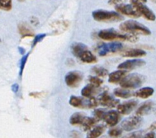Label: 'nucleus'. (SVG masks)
I'll return each mask as SVG.
<instances>
[{
  "mask_svg": "<svg viewBox=\"0 0 156 138\" xmlns=\"http://www.w3.org/2000/svg\"><path fill=\"white\" fill-rule=\"evenodd\" d=\"M88 46L85 44L81 43V42H74V43L71 46V51L72 53L74 56L76 58H79L81 54L85 51L88 50Z\"/></svg>",
  "mask_w": 156,
  "mask_h": 138,
  "instance_id": "nucleus-19",
  "label": "nucleus"
},
{
  "mask_svg": "<svg viewBox=\"0 0 156 138\" xmlns=\"http://www.w3.org/2000/svg\"><path fill=\"white\" fill-rule=\"evenodd\" d=\"M139 1H141V2H146V0H139Z\"/></svg>",
  "mask_w": 156,
  "mask_h": 138,
  "instance_id": "nucleus-41",
  "label": "nucleus"
},
{
  "mask_svg": "<svg viewBox=\"0 0 156 138\" xmlns=\"http://www.w3.org/2000/svg\"><path fill=\"white\" fill-rule=\"evenodd\" d=\"M19 51H20V53L21 54V55H24V53H25V50H24V48H22V47H19Z\"/></svg>",
  "mask_w": 156,
  "mask_h": 138,
  "instance_id": "nucleus-40",
  "label": "nucleus"
},
{
  "mask_svg": "<svg viewBox=\"0 0 156 138\" xmlns=\"http://www.w3.org/2000/svg\"><path fill=\"white\" fill-rule=\"evenodd\" d=\"M89 80H90V84H92L93 85H94L96 87H100L101 85L102 84V80L98 76H90L89 77Z\"/></svg>",
  "mask_w": 156,
  "mask_h": 138,
  "instance_id": "nucleus-31",
  "label": "nucleus"
},
{
  "mask_svg": "<svg viewBox=\"0 0 156 138\" xmlns=\"http://www.w3.org/2000/svg\"><path fill=\"white\" fill-rule=\"evenodd\" d=\"M144 138H156V134L154 132H149L148 133L145 135Z\"/></svg>",
  "mask_w": 156,
  "mask_h": 138,
  "instance_id": "nucleus-37",
  "label": "nucleus"
},
{
  "mask_svg": "<svg viewBox=\"0 0 156 138\" xmlns=\"http://www.w3.org/2000/svg\"><path fill=\"white\" fill-rule=\"evenodd\" d=\"M19 85L18 84H16V83H15V84H13V85H12V92L13 93H17L18 91H19Z\"/></svg>",
  "mask_w": 156,
  "mask_h": 138,
  "instance_id": "nucleus-38",
  "label": "nucleus"
},
{
  "mask_svg": "<svg viewBox=\"0 0 156 138\" xmlns=\"http://www.w3.org/2000/svg\"><path fill=\"white\" fill-rule=\"evenodd\" d=\"M91 72L94 73L98 77H104L108 74V71L106 68H102V67H98V66L93 67Z\"/></svg>",
  "mask_w": 156,
  "mask_h": 138,
  "instance_id": "nucleus-27",
  "label": "nucleus"
},
{
  "mask_svg": "<svg viewBox=\"0 0 156 138\" xmlns=\"http://www.w3.org/2000/svg\"><path fill=\"white\" fill-rule=\"evenodd\" d=\"M106 113H107V111H106L104 109H96L94 111V112H93L94 118L95 119H97L98 121L104 119V116L105 115H106Z\"/></svg>",
  "mask_w": 156,
  "mask_h": 138,
  "instance_id": "nucleus-30",
  "label": "nucleus"
},
{
  "mask_svg": "<svg viewBox=\"0 0 156 138\" xmlns=\"http://www.w3.org/2000/svg\"><path fill=\"white\" fill-rule=\"evenodd\" d=\"M19 1H23V0H19Z\"/></svg>",
  "mask_w": 156,
  "mask_h": 138,
  "instance_id": "nucleus-44",
  "label": "nucleus"
},
{
  "mask_svg": "<svg viewBox=\"0 0 156 138\" xmlns=\"http://www.w3.org/2000/svg\"><path fill=\"white\" fill-rule=\"evenodd\" d=\"M83 80L82 73L78 71H72L66 74L64 80L68 87L75 88L80 85Z\"/></svg>",
  "mask_w": 156,
  "mask_h": 138,
  "instance_id": "nucleus-8",
  "label": "nucleus"
},
{
  "mask_svg": "<svg viewBox=\"0 0 156 138\" xmlns=\"http://www.w3.org/2000/svg\"><path fill=\"white\" fill-rule=\"evenodd\" d=\"M98 120L95 119L94 117H86L85 122L82 124V129L84 131H90L95 127Z\"/></svg>",
  "mask_w": 156,
  "mask_h": 138,
  "instance_id": "nucleus-25",
  "label": "nucleus"
},
{
  "mask_svg": "<svg viewBox=\"0 0 156 138\" xmlns=\"http://www.w3.org/2000/svg\"><path fill=\"white\" fill-rule=\"evenodd\" d=\"M123 133V129L121 127H113L108 131V136L112 138H118Z\"/></svg>",
  "mask_w": 156,
  "mask_h": 138,
  "instance_id": "nucleus-28",
  "label": "nucleus"
},
{
  "mask_svg": "<svg viewBox=\"0 0 156 138\" xmlns=\"http://www.w3.org/2000/svg\"><path fill=\"white\" fill-rule=\"evenodd\" d=\"M29 54H26L23 55V57L20 59V76H21L22 74H23V72H24V67H25V64L27 63V60H28V58H29Z\"/></svg>",
  "mask_w": 156,
  "mask_h": 138,
  "instance_id": "nucleus-32",
  "label": "nucleus"
},
{
  "mask_svg": "<svg viewBox=\"0 0 156 138\" xmlns=\"http://www.w3.org/2000/svg\"><path fill=\"white\" fill-rule=\"evenodd\" d=\"M137 106V101L136 100H129L128 102H123L117 106V111L121 115H129Z\"/></svg>",
  "mask_w": 156,
  "mask_h": 138,
  "instance_id": "nucleus-12",
  "label": "nucleus"
},
{
  "mask_svg": "<svg viewBox=\"0 0 156 138\" xmlns=\"http://www.w3.org/2000/svg\"><path fill=\"white\" fill-rule=\"evenodd\" d=\"M119 29L122 32L129 34H133V35H136V34L151 35V30L147 27L136 20H132V19L124 21V23L120 24Z\"/></svg>",
  "mask_w": 156,
  "mask_h": 138,
  "instance_id": "nucleus-2",
  "label": "nucleus"
},
{
  "mask_svg": "<svg viewBox=\"0 0 156 138\" xmlns=\"http://www.w3.org/2000/svg\"><path fill=\"white\" fill-rule=\"evenodd\" d=\"M103 120H104L107 126L114 127L116 124H118V123L120 120V114L117 111H107Z\"/></svg>",
  "mask_w": 156,
  "mask_h": 138,
  "instance_id": "nucleus-13",
  "label": "nucleus"
},
{
  "mask_svg": "<svg viewBox=\"0 0 156 138\" xmlns=\"http://www.w3.org/2000/svg\"><path fill=\"white\" fill-rule=\"evenodd\" d=\"M143 131H136L128 134L126 136H123L121 138H144Z\"/></svg>",
  "mask_w": 156,
  "mask_h": 138,
  "instance_id": "nucleus-33",
  "label": "nucleus"
},
{
  "mask_svg": "<svg viewBox=\"0 0 156 138\" xmlns=\"http://www.w3.org/2000/svg\"><path fill=\"white\" fill-rule=\"evenodd\" d=\"M86 116L84 113L81 112H76L74 114L71 115L70 119H69V123L72 125H82L83 123L85 122Z\"/></svg>",
  "mask_w": 156,
  "mask_h": 138,
  "instance_id": "nucleus-20",
  "label": "nucleus"
},
{
  "mask_svg": "<svg viewBox=\"0 0 156 138\" xmlns=\"http://www.w3.org/2000/svg\"><path fill=\"white\" fill-rule=\"evenodd\" d=\"M89 98L85 99L84 97H77V96H71L69 99V104L73 107L78 108H88Z\"/></svg>",
  "mask_w": 156,
  "mask_h": 138,
  "instance_id": "nucleus-14",
  "label": "nucleus"
},
{
  "mask_svg": "<svg viewBox=\"0 0 156 138\" xmlns=\"http://www.w3.org/2000/svg\"><path fill=\"white\" fill-rule=\"evenodd\" d=\"M151 2H154V3H156V0H151Z\"/></svg>",
  "mask_w": 156,
  "mask_h": 138,
  "instance_id": "nucleus-42",
  "label": "nucleus"
},
{
  "mask_svg": "<svg viewBox=\"0 0 156 138\" xmlns=\"http://www.w3.org/2000/svg\"><path fill=\"white\" fill-rule=\"evenodd\" d=\"M101 138H110V137H107V136H102V137Z\"/></svg>",
  "mask_w": 156,
  "mask_h": 138,
  "instance_id": "nucleus-43",
  "label": "nucleus"
},
{
  "mask_svg": "<svg viewBox=\"0 0 156 138\" xmlns=\"http://www.w3.org/2000/svg\"><path fill=\"white\" fill-rule=\"evenodd\" d=\"M146 80L144 76L138 73H131L127 75L123 80L119 82L120 87L124 89H136L140 87Z\"/></svg>",
  "mask_w": 156,
  "mask_h": 138,
  "instance_id": "nucleus-4",
  "label": "nucleus"
},
{
  "mask_svg": "<svg viewBox=\"0 0 156 138\" xmlns=\"http://www.w3.org/2000/svg\"><path fill=\"white\" fill-rule=\"evenodd\" d=\"M105 129H106L105 125H102V124L97 125L88 133L87 138H98L104 133Z\"/></svg>",
  "mask_w": 156,
  "mask_h": 138,
  "instance_id": "nucleus-23",
  "label": "nucleus"
},
{
  "mask_svg": "<svg viewBox=\"0 0 156 138\" xmlns=\"http://www.w3.org/2000/svg\"><path fill=\"white\" fill-rule=\"evenodd\" d=\"M130 3L135 7V9L136 10V12H138L139 15L143 16L145 19L150 20V21L155 20V14L147 6L144 4V2H141L139 0H131Z\"/></svg>",
  "mask_w": 156,
  "mask_h": 138,
  "instance_id": "nucleus-5",
  "label": "nucleus"
},
{
  "mask_svg": "<svg viewBox=\"0 0 156 138\" xmlns=\"http://www.w3.org/2000/svg\"><path fill=\"white\" fill-rule=\"evenodd\" d=\"M125 1H126V0H108V3H109L110 5H113L115 7H116L118 5L124 3Z\"/></svg>",
  "mask_w": 156,
  "mask_h": 138,
  "instance_id": "nucleus-35",
  "label": "nucleus"
},
{
  "mask_svg": "<svg viewBox=\"0 0 156 138\" xmlns=\"http://www.w3.org/2000/svg\"><path fill=\"white\" fill-rule=\"evenodd\" d=\"M122 56L128 58H141L146 55V52L141 49H129L121 54Z\"/></svg>",
  "mask_w": 156,
  "mask_h": 138,
  "instance_id": "nucleus-17",
  "label": "nucleus"
},
{
  "mask_svg": "<svg viewBox=\"0 0 156 138\" xmlns=\"http://www.w3.org/2000/svg\"><path fill=\"white\" fill-rule=\"evenodd\" d=\"M92 16L94 20L98 22H117L124 19V17L118 12L106 10H96L93 12Z\"/></svg>",
  "mask_w": 156,
  "mask_h": 138,
  "instance_id": "nucleus-3",
  "label": "nucleus"
},
{
  "mask_svg": "<svg viewBox=\"0 0 156 138\" xmlns=\"http://www.w3.org/2000/svg\"><path fill=\"white\" fill-rule=\"evenodd\" d=\"M154 90L153 88L144 87L134 93L133 96L139 97V98H142V99H146V98L151 97L154 94Z\"/></svg>",
  "mask_w": 156,
  "mask_h": 138,
  "instance_id": "nucleus-18",
  "label": "nucleus"
},
{
  "mask_svg": "<svg viewBox=\"0 0 156 138\" xmlns=\"http://www.w3.org/2000/svg\"><path fill=\"white\" fill-rule=\"evenodd\" d=\"M148 130L150 132H154V131H156V121H154V123L151 124V126L149 127Z\"/></svg>",
  "mask_w": 156,
  "mask_h": 138,
  "instance_id": "nucleus-39",
  "label": "nucleus"
},
{
  "mask_svg": "<svg viewBox=\"0 0 156 138\" xmlns=\"http://www.w3.org/2000/svg\"><path fill=\"white\" fill-rule=\"evenodd\" d=\"M127 76V71L117 70L111 73L108 76V81L110 83H119Z\"/></svg>",
  "mask_w": 156,
  "mask_h": 138,
  "instance_id": "nucleus-16",
  "label": "nucleus"
},
{
  "mask_svg": "<svg viewBox=\"0 0 156 138\" xmlns=\"http://www.w3.org/2000/svg\"><path fill=\"white\" fill-rule=\"evenodd\" d=\"M142 124V118L138 115L130 116L127 119H124L121 122V128L123 130L127 132H131L133 130L138 129Z\"/></svg>",
  "mask_w": 156,
  "mask_h": 138,
  "instance_id": "nucleus-7",
  "label": "nucleus"
},
{
  "mask_svg": "<svg viewBox=\"0 0 156 138\" xmlns=\"http://www.w3.org/2000/svg\"><path fill=\"white\" fill-rule=\"evenodd\" d=\"M114 95L117 97H120V98H129L133 95L132 92L129 90L124 89V88H116L114 90Z\"/></svg>",
  "mask_w": 156,
  "mask_h": 138,
  "instance_id": "nucleus-24",
  "label": "nucleus"
},
{
  "mask_svg": "<svg viewBox=\"0 0 156 138\" xmlns=\"http://www.w3.org/2000/svg\"><path fill=\"white\" fill-rule=\"evenodd\" d=\"M145 64H146V62L142 59H129V60L124 61L119 64L118 69L125 71L132 70V69H135V68H141Z\"/></svg>",
  "mask_w": 156,
  "mask_h": 138,
  "instance_id": "nucleus-11",
  "label": "nucleus"
},
{
  "mask_svg": "<svg viewBox=\"0 0 156 138\" xmlns=\"http://www.w3.org/2000/svg\"><path fill=\"white\" fill-rule=\"evenodd\" d=\"M78 58H80L82 62L86 63H94L97 62V58H96V56H95L89 49L84 51Z\"/></svg>",
  "mask_w": 156,
  "mask_h": 138,
  "instance_id": "nucleus-21",
  "label": "nucleus"
},
{
  "mask_svg": "<svg viewBox=\"0 0 156 138\" xmlns=\"http://www.w3.org/2000/svg\"><path fill=\"white\" fill-rule=\"evenodd\" d=\"M154 107V103L151 101L144 102L137 108L136 111V115L141 117L143 115H148L153 110Z\"/></svg>",
  "mask_w": 156,
  "mask_h": 138,
  "instance_id": "nucleus-15",
  "label": "nucleus"
},
{
  "mask_svg": "<svg viewBox=\"0 0 156 138\" xmlns=\"http://www.w3.org/2000/svg\"><path fill=\"white\" fill-rule=\"evenodd\" d=\"M18 29H19V33L23 37H32L34 36V32L30 28H29L28 25L25 24H20L18 26Z\"/></svg>",
  "mask_w": 156,
  "mask_h": 138,
  "instance_id": "nucleus-26",
  "label": "nucleus"
},
{
  "mask_svg": "<svg viewBox=\"0 0 156 138\" xmlns=\"http://www.w3.org/2000/svg\"><path fill=\"white\" fill-rule=\"evenodd\" d=\"M98 91V87L93 85L92 84H89L81 90V95L83 97L90 98V97H93L94 94H95Z\"/></svg>",
  "mask_w": 156,
  "mask_h": 138,
  "instance_id": "nucleus-22",
  "label": "nucleus"
},
{
  "mask_svg": "<svg viewBox=\"0 0 156 138\" xmlns=\"http://www.w3.org/2000/svg\"><path fill=\"white\" fill-rule=\"evenodd\" d=\"M123 47L124 46L120 42L103 43L98 47V53L100 56H105L109 53H116L121 51Z\"/></svg>",
  "mask_w": 156,
  "mask_h": 138,
  "instance_id": "nucleus-6",
  "label": "nucleus"
},
{
  "mask_svg": "<svg viewBox=\"0 0 156 138\" xmlns=\"http://www.w3.org/2000/svg\"><path fill=\"white\" fill-rule=\"evenodd\" d=\"M12 7V0H0V9L10 11Z\"/></svg>",
  "mask_w": 156,
  "mask_h": 138,
  "instance_id": "nucleus-29",
  "label": "nucleus"
},
{
  "mask_svg": "<svg viewBox=\"0 0 156 138\" xmlns=\"http://www.w3.org/2000/svg\"><path fill=\"white\" fill-rule=\"evenodd\" d=\"M70 136L71 138H81V135L79 132L77 131H73L70 133Z\"/></svg>",
  "mask_w": 156,
  "mask_h": 138,
  "instance_id": "nucleus-36",
  "label": "nucleus"
},
{
  "mask_svg": "<svg viewBox=\"0 0 156 138\" xmlns=\"http://www.w3.org/2000/svg\"><path fill=\"white\" fill-rule=\"evenodd\" d=\"M98 102L101 106L107 107H115L119 103V100L113 98L112 95L107 92H103L101 94L98 98Z\"/></svg>",
  "mask_w": 156,
  "mask_h": 138,
  "instance_id": "nucleus-10",
  "label": "nucleus"
},
{
  "mask_svg": "<svg viewBox=\"0 0 156 138\" xmlns=\"http://www.w3.org/2000/svg\"><path fill=\"white\" fill-rule=\"evenodd\" d=\"M116 12H118L119 14L122 16H126L131 17V18H138L141 16L139 15V13L136 12V10L135 9V7L130 3V4H123L118 5L116 7H115Z\"/></svg>",
  "mask_w": 156,
  "mask_h": 138,
  "instance_id": "nucleus-9",
  "label": "nucleus"
},
{
  "mask_svg": "<svg viewBox=\"0 0 156 138\" xmlns=\"http://www.w3.org/2000/svg\"><path fill=\"white\" fill-rule=\"evenodd\" d=\"M99 38L105 40V41H113V40H120V41H137V37L136 35L129 34H122L115 29H102L98 32Z\"/></svg>",
  "mask_w": 156,
  "mask_h": 138,
  "instance_id": "nucleus-1",
  "label": "nucleus"
},
{
  "mask_svg": "<svg viewBox=\"0 0 156 138\" xmlns=\"http://www.w3.org/2000/svg\"><path fill=\"white\" fill-rule=\"evenodd\" d=\"M46 34H38V35H37L35 37H34V40L33 41V46H35L37 44L40 42L41 41H42L45 37H46Z\"/></svg>",
  "mask_w": 156,
  "mask_h": 138,
  "instance_id": "nucleus-34",
  "label": "nucleus"
}]
</instances>
